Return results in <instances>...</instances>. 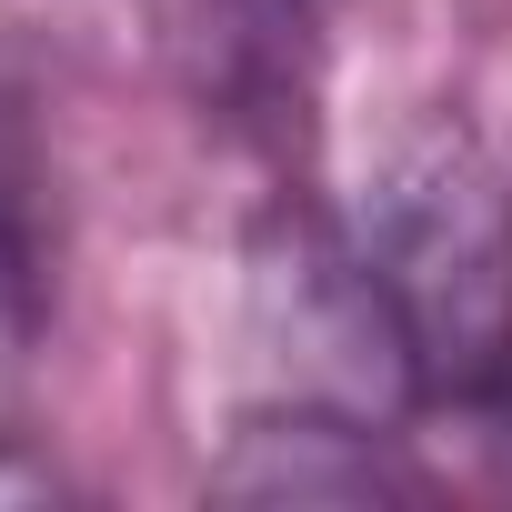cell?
I'll use <instances>...</instances> for the list:
<instances>
[{"label":"cell","instance_id":"6da1fadb","mask_svg":"<svg viewBox=\"0 0 512 512\" xmlns=\"http://www.w3.org/2000/svg\"><path fill=\"white\" fill-rule=\"evenodd\" d=\"M342 251L392 342L402 402H512V171L472 121H422L362 181Z\"/></svg>","mask_w":512,"mask_h":512},{"label":"cell","instance_id":"7a4b0ae2","mask_svg":"<svg viewBox=\"0 0 512 512\" xmlns=\"http://www.w3.org/2000/svg\"><path fill=\"white\" fill-rule=\"evenodd\" d=\"M392 452L372 442V412L342 402H282V412H251L211 472V492L241 502H372L392 492Z\"/></svg>","mask_w":512,"mask_h":512},{"label":"cell","instance_id":"3957f363","mask_svg":"<svg viewBox=\"0 0 512 512\" xmlns=\"http://www.w3.org/2000/svg\"><path fill=\"white\" fill-rule=\"evenodd\" d=\"M0 492H21V502H41V492H61V472H51V462H0Z\"/></svg>","mask_w":512,"mask_h":512}]
</instances>
